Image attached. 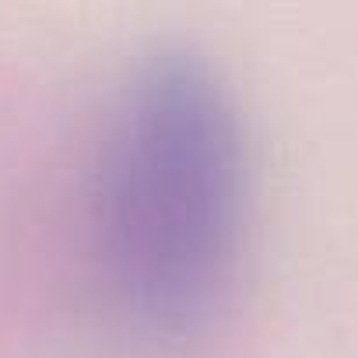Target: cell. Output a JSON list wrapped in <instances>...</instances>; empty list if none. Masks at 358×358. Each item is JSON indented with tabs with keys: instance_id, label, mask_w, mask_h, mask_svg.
I'll list each match as a JSON object with an SVG mask.
<instances>
[{
	"instance_id": "1",
	"label": "cell",
	"mask_w": 358,
	"mask_h": 358,
	"mask_svg": "<svg viewBox=\"0 0 358 358\" xmlns=\"http://www.w3.org/2000/svg\"><path fill=\"white\" fill-rule=\"evenodd\" d=\"M246 232V148L215 67L158 50L120 85L92 179V246L116 313L187 341L222 309Z\"/></svg>"
}]
</instances>
